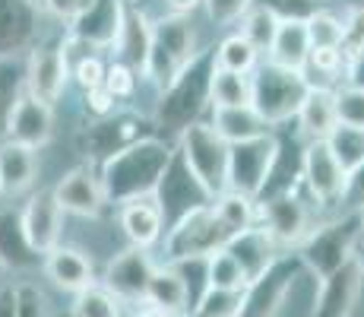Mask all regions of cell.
I'll return each instance as SVG.
<instances>
[{"label":"cell","mask_w":364,"mask_h":317,"mask_svg":"<svg viewBox=\"0 0 364 317\" xmlns=\"http://www.w3.org/2000/svg\"><path fill=\"white\" fill-rule=\"evenodd\" d=\"M174 162V146L159 137H139L102 162V187L108 207H121L133 197L159 194L168 168Z\"/></svg>","instance_id":"obj_1"},{"label":"cell","mask_w":364,"mask_h":317,"mask_svg":"<svg viewBox=\"0 0 364 317\" xmlns=\"http://www.w3.org/2000/svg\"><path fill=\"white\" fill-rule=\"evenodd\" d=\"M200 54H203V48L197 45V32H193L191 16L165 13L162 19L152 23L149 48H146V61H143L139 73H143L159 93H165Z\"/></svg>","instance_id":"obj_2"},{"label":"cell","mask_w":364,"mask_h":317,"mask_svg":"<svg viewBox=\"0 0 364 317\" xmlns=\"http://www.w3.org/2000/svg\"><path fill=\"white\" fill-rule=\"evenodd\" d=\"M184 162L191 181L200 187L206 200L215 194L228 190V156L232 146L213 130L209 121H193L178 133V150H174Z\"/></svg>","instance_id":"obj_3"},{"label":"cell","mask_w":364,"mask_h":317,"mask_svg":"<svg viewBox=\"0 0 364 317\" xmlns=\"http://www.w3.org/2000/svg\"><path fill=\"white\" fill-rule=\"evenodd\" d=\"M307 89H311V83H307L304 70L279 67L272 61L257 63L250 73V105L269 127L291 121L304 102Z\"/></svg>","instance_id":"obj_4"},{"label":"cell","mask_w":364,"mask_h":317,"mask_svg":"<svg viewBox=\"0 0 364 317\" xmlns=\"http://www.w3.org/2000/svg\"><path fill=\"white\" fill-rule=\"evenodd\" d=\"M165 264H181V260H203L209 254L222 251L228 244V232L213 213V207L197 203V207L184 209L178 222L165 232Z\"/></svg>","instance_id":"obj_5"},{"label":"cell","mask_w":364,"mask_h":317,"mask_svg":"<svg viewBox=\"0 0 364 317\" xmlns=\"http://www.w3.org/2000/svg\"><path fill=\"white\" fill-rule=\"evenodd\" d=\"M361 232L355 213H346L342 219L326 222V225H314L307 232V238L298 244L295 257L301 260V266L314 273L317 279L333 276L336 270H342L346 264H352V251L358 244Z\"/></svg>","instance_id":"obj_6"},{"label":"cell","mask_w":364,"mask_h":317,"mask_svg":"<svg viewBox=\"0 0 364 317\" xmlns=\"http://www.w3.org/2000/svg\"><path fill=\"white\" fill-rule=\"evenodd\" d=\"M209 70H213V54L203 51L162 93V102H159V124L181 133L187 124L200 121L197 115L209 105Z\"/></svg>","instance_id":"obj_7"},{"label":"cell","mask_w":364,"mask_h":317,"mask_svg":"<svg viewBox=\"0 0 364 317\" xmlns=\"http://www.w3.org/2000/svg\"><path fill=\"white\" fill-rule=\"evenodd\" d=\"M257 225L272 238L279 251L298 248L314 229V209L307 200H301L295 190H282V194L269 197L263 207H257Z\"/></svg>","instance_id":"obj_8"},{"label":"cell","mask_w":364,"mask_h":317,"mask_svg":"<svg viewBox=\"0 0 364 317\" xmlns=\"http://www.w3.org/2000/svg\"><path fill=\"white\" fill-rule=\"evenodd\" d=\"M301 270V260L291 254H279L272 260V266L260 273L257 279H250L241 292V311L237 317H276L282 311L285 298H289L295 276Z\"/></svg>","instance_id":"obj_9"},{"label":"cell","mask_w":364,"mask_h":317,"mask_svg":"<svg viewBox=\"0 0 364 317\" xmlns=\"http://www.w3.org/2000/svg\"><path fill=\"white\" fill-rule=\"evenodd\" d=\"M276 159H279V140L272 137V130L257 140H247V143H235L232 156H228V187L257 200L269 185Z\"/></svg>","instance_id":"obj_10"},{"label":"cell","mask_w":364,"mask_h":317,"mask_svg":"<svg viewBox=\"0 0 364 317\" xmlns=\"http://www.w3.org/2000/svg\"><path fill=\"white\" fill-rule=\"evenodd\" d=\"M346 168L339 165V159L333 156V150L326 146V140H311L301 156V181H304L307 194H311L314 207L326 209L342 203L346 194Z\"/></svg>","instance_id":"obj_11"},{"label":"cell","mask_w":364,"mask_h":317,"mask_svg":"<svg viewBox=\"0 0 364 317\" xmlns=\"http://www.w3.org/2000/svg\"><path fill=\"white\" fill-rule=\"evenodd\" d=\"M26 76V93L35 95L38 102L54 105L67 89L70 80V54L67 41H48V45H35L29 51V63L23 70Z\"/></svg>","instance_id":"obj_12"},{"label":"cell","mask_w":364,"mask_h":317,"mask_svg":"<svg viewBox=\"0 0 364 317\" xmlns=\"http://www.w3.org/2000/svg\"><path fill=\"white\" fill-rule=\"evenodd\" d=\"M156 260L146 248H130L121 251L108 266H105L102 286L114 295L121 305H143L146 301V289H149V279L156 273Z\"/></svg>","instance_id":"obj_13"},{"label":"cell","mask_w":364,"mask_h":317,"mask_svg":"<svg viewBox=\"0 0 364 317\" xmlns=\"http://www.w3.org/2000/svg\"><path fill=\"white\" fill-rule=\"evenodd\" d=\"M124 0H92L86 13L70 23L67 45H82L86 51H114L117 32H121Z\"/></svg>","instance_id":"obj_14"},{"label":"cell","mask_w":364,"mask_h":317,"mask_svg":"<svg viewBox=\"0 0 364 317\" xmlns=\"http://www.w3.org/2000/svg\"><path fill=\"white\" fill-rule=\"evenodd\" d=\"M54 200L60 203V209L70 216H82V219H99L108 207L105 200V187L102 178L92 165H80V168H70L64 178L54 185Z\"/></svg>","instance_id":"obj_15"},{"label":"cell","mask_w":364,"mask_h":317,"mask_svg":"<svg viewBox=\"0 0 364 317\" xmlns=\"http://www.w3.org/2000/svg\"><path fill=\"white\" fill-rule=\"evenodd\" d=\"M4 133H6V140L32 146V150L45 146L54 133V105L38 102L29 93H19L4 121Z\"/></svg>","instance_id":"obj_16"},{"label":"cell","mask_w":364,"mask_h":317,"mask_svg":"<svg viewBox=\"0 0 364 317\" xmlns=\"http://www.w3.org/2000/svg\"><path fill=\"white\" fill-rule=\"evenodd\" d=\"M117 219H121V229L133 248L149 251L165 235V207L159 200V194L133 197V200L121 203L117 207Z\"/></svg>","instance_id":"obj_17"},{"label":"cell","mask_w":364,"mask_h":317,"mask_svg":"<svg viewBox=\"0 0 364 317\" xmlns=\"http://www.w3.org/2000/svg\"><path fill=\"white\" fill-rule=\"evenodd\" d=\"M19 216H23V229H26L32 248L38 254H48L51 248L60 244L67 213L60 209V203L54 200L51 190H35V194L29 197V203L19 209Z\"/></svg>","instance_id":"obj_18"},{"label":"cell","mask_w":364,"mask_h":317,"mask_svg":"<svg viewBox=\"0 0 364 317\" xmlns=\"http://www.w3.org/2000/svg\"><path fill=\"white\" fill-rule=\"evenodd\" d=\"M41 260H45V254L32 248L19 209L13 203L0 207V266L13 273H32L41 270Z\"/></svg>","instance_id":"obj_19"},{"label":"cell","mask_w":364,"mask_h":317,"mask_svg":"<svg viewBox=\"0 0 364 317\" xmlns=\"http://www.w3.org/2000/svg\"><path fill=\"white\" fill-rule=\"evenodd\" d=\"M41 273H45L60 292H70V295H76V292H82V289H89L92 283H99V279H95L92 260H89L80 248H67V244H58V248H51L45 254Z\"/></svg>","instance_id":"obj_20"},{"label":"cell","mask_w":364,"mask_h":317,"mask_svg":"<svg viewBox=\"0 0 364 317\" xmlns=\"http://www.w3.org/2000/svg\"><path fill=\"white\" fill-rule=\"evenodd\" d=\"M361 283L364 279L355 270V264H346L333 276L320 279V292L314 298L311 317H352L355 305H358V295H361Z\"/></svg>","instance_id":"obj_21"},{"label":"cell","mask_w":364,"mask_h":317,"mask_svg":"<svg viewBox=\"0 0 364 317\" xmlns=\"http://www.w3.org/2000/svg\"><path fill=\"white\" fill-rule=\"evenodd\" d=\"M139 121L133 115H105V118H95V124L86 127L82 140H86V156L89 159H99L105 162L108 156H114L117 150L130 146L133 140H139Z\"/></svg>","instance_id":"obj_22"},{"label":"cell","mask_w":364,"mask_h":317,"mask_svg":"<svg viewBox=\"0 0 364 317\" xmlns=\"http://www.w3.org/2000/svg\"><path fill=\"white\" fill-rule=\"evenodd\" d=\"M38 181V156L32 146L4 140L0 143V197L4 200H16V197L29 194L32 185Z\"/></svg>","instance_id":"obj_23"},{"label":"cell","mask_w":364,"mask_h":317,"mask_svg":"<svg viewBox=\"0 0 364 317\" xmlns=\"http://www.w3.org/2000/svg\"><path fill=\"white\" fill-rule=\"evenodd\" d=\"M38 29L35 0H0V58H16L32 45Z\"/></svg>","instance_id":"obj_24"},{"label":"cell","mask_w":364,"mask_h":317,"mask_svg":"<svg viewBox=\"0 0 364 317\" xmlns=\"http://www.w3.org/2000/svg\"><path fill=\"white\" fill-rule=\"evenodd\" d=\"M225 251L232 254L235 264L241 266V273H244V279H247V283H250V279H257L260 273L269 270L272 260L282 254L276 244H272V238L266 235L260 225H250V229L232 235V238H228V244H225Z\"/></svg>","instance_id":"obj_25"},{"label":"cell","mask_w":364,"mask_h":317,"mask_svg":"<svg viewBox=\"0 0 364 317\" xmlns=\"http://www.w3.org/2000/svg\"><path fill=\"white\" fill-rule=\"evenodd\" d=\"M146 301L162 311L174 314V317H187L193 305V295H191V286H187L184 273L178 270L174 264H159L156 273L149 279V289H146Z\"/></svg>","instance_id":"obj_26"},{"label":"cell","mask_w":364,"mask_h":317,"mask_svg":"<svg viewBox=\"0 0 364 317\" xmlns=\"http://www.w3.org/2000/svg\"><path fill=\"white\" fill-rule=\"evenodd\" d=\"M298 130L301 137L311 143V140H326L333 133V127L339 124L336 121V89H326V86H311L301 102L298 115Z\"/></svg>","instance_id":"obj_27"},{"label":"cell","mask_w":364,"mask_h":317,"mask_svg":"<svg viewBox=\"0 0 364 317\" xmlns=\"http://www.w3.org/2000/svg\"><path fill=\"white\" fill-rule=\"evenodd\" d=\"M149 32H152L149 16L133 0H124V16H121V32H117V41H114V54L124 63H130L133 70H143Z\"/></svg>","instance_id":"obj_28"},{"label":"cell","mask_w":364,"mask_h":317,"mask_svg":"<svg viewBox=\"0 0 364 317\" xmlns=\"http://www.w3.org/2000/svg\"><path fill=\"white\" fill-rule=\"evenodd\" d=\"M213 130L225 140L228 146L235 143H247V140H257L263 133H269L272 127L257 115L254 105H235V108H213V118H209Z\"/></svg>","instance_id":"obj_29"},{"label":"cell","mask_w":364,"mask_h":317,"mask_svg":"<svg viewBox=\"0 0 364 317\" xmlns=\"http://www.w3.org/2000/svg\"><path fill=\"white\" fill-rule=\"evenodd\" d=\"M311 54V41H307L304 19H279V29L272 35V45L266 51V61L279 63V67L304 70V61Z\"/></svg>","instance_id":"obj_30"},{"label":"cell","mask_w":364,"mask_h":317,"mask_svg":"<svg viewBox=\"0 0 364 317\" xmlns=\"http://www.w3.org/2000/svg\"><path fill=\"white\" fill-rule=\"evenodd\" d=\"M250 105V73H235L213 61L209 70V108H235Z\"/></svg>","instance_id":"obj_31"},{"label":"cell","mask_w":364,"mask_h":317,"mask_svg":"<svg viewBox=\"0 0 364 317\" xmlns=\"http://www.w3.org/2000/svg\"><path fill=\"white\" fill-rule=\"evenodd\" d=\"M209 207L219 216V222L225 225L228 235H237V232L257 225V200L241 194V190H232V187L222 190V194H215L213 200H209Z\"/></svg>","instance_id":"obj_32"},{"label":"cell","mask_w":364,"mask_h":317,"mask_svg":"<svg viewBox=\"0 0 364 317\" xmlns=\"http://www.w3.org/2000/svg\"><path fill=\"white\" fill-rule=\"evenodd\" d=\"M342 73H346V58L339 54V48H311L304 61V76L311 86L336 89Z\"/></svg>","instance_id":"obj_33"},{"label":"cell","mask_w":364,"mask_h":317,"mask_svg":"<svg viewBox=\"0 0 364 317\" xmlns=\"http://www.w3.org/2000/svg\"><path fill=\"white\" fill-rule=\"evenodd\" d=\"M213 61L225 70H235V73H254V67L260 63V51L241 32H232L219 41V48L213 51Z\"/></svg>","instance_id":"obj_34"},{"label":"cell","mask_w":364,"mask_h":317,"mask_svg":"<svg viewBox=\"0 0 364 317\" xmlns=\"http://www.w3.org/2000/svg\"><path fill=\"white\" fill-rule=\"evenodd\" d=\"M241 292L244 289H203L193 298L187 317H237L241 311Z\"/></svg>","instance_id":"obj_35"},{"label":"cell","mask_w":364,"mask_h":317,"mask_svg":"<svg viewBox=\"0 0 364 317\" xmlns=\"http://www.w3.org/2000/svg\"><path fill=\"white\" fill-rule=\"evenodd\" d=\"M326 146L339 159V165L346 168V175H352L358 165H364V130H358V127L336 124L333 133L326 137Z\"/></svg>","instance_id":"obj_36"},{"label":"cell","mask_w":364,"mask_h":317,"mask_svg":"<svg viewBox=\"0 0 364 317\" xmlns=\"http://www.w3.org/2000/svg\"><path fill=\"white\" fill-rule=\"evenodd\" d=\"M237 26H241L237 32H241L260 54H266L269 51V45H272V35H276V29H279V16L272 10H266L263 4H254L241 16V23Z\"/></svg>","instance_id":"obj_37"},{"label":"cell","mask_w":364,"mask_h":317,"mask_svg":"<svg viewBox=\"0 0 364 317\" xmlns=\"http://www.w3.org/2000/svg\"><path fill=\"white\" fill-rule=\"evenodd\" d=\"M73 317H121V301L102 283H92L73 295Z\"/></svg>","instance_id":"obj_38"},{"label":"cell","mask_w":364,"mask_h":317,"mask_svg":"<svg viewBox=\"0 0 364 317\" xmlns=\"http://www.w3.org/2000/svg\"><path fill=\"white\" fill-rule=\"evenodd\" d=\"M206 286L209 289H244L247 286L241 266L235 264V257L225 248L206 257Z\"/></svg>","instance_id":"obj_39"},{"label":"cell","mask_w":364,"mask_h":317,"mask_svg":"<svg viewBox=\"0 0 364 317\" xmlns=\"http://www.w3.org/2000/svg\"><path fill=\"white\" fill-rule=\"evenodd\" d=\"M304 29H307V41L311 48H339L342 41V16H336L333 10H317L304 19Z\"/></svg>","instance_id":"obj_40"},{"label":"cell","mask_w":364,"mask_h":317,"mask_svg":"<svg viewBox=\"0 0 364 317\" xmlns=\"http://www.w3.org/2000/svg\"><path fill=\"white\" fill-rule=\"evenodd\" d=\"M336 121L364 130V89L336 86Z\"/></svg>","instance_id":"obj_41"},{"label":"cell","mask_w":364,"mask_h":317,"mask_svg":"<svg viewBox=\"0 0 364 317\" xmlns=\"http://www.w3.org/2000/svg\"><path fill=\"white\" fill-rule=\"evenodd\" d=\"M136 73H139V70H133L130 63L114 61L111 67H105L102 86L108 89L114 102H124V98H133V93H136Z\"/></svg>","instance_id":"obj_42"},{"label":"cell","mask_w":364,"mask_h":317,"mask_svg":"<svg viewBox=\"0 0 364 317\" xmlns=\"http://www.w3.org/2000/svg\"><path fill=\"white\" fill-rule=\"evenodd\" d=\"M16 311H19V317H54L45 289L29 283V279L16 283Z\"/></svg>","instance_id":"obj_43"},{"label":"cell","mask_w":364,"mask_h":317,"mask_svg":"<svg viewBox=\"0 0 364 317\" xmlns=\"http://www.w3.org/2000/svg\"><path fill=\"white\" fill-rule=\"evenodd\" d=\"M257 0H203V10H206L209 23L219 26V29H228V26H237L241 16L254 6Z\"/></svg>","instance_id":"obj_44"},{"label":"cell","mask_w":364,"mask_h":317,"mask_svg":"<svg viewBox=\"0 0 364 317\" xmlns=\"http://www.w3.org/2000/svg\"><path fill=\"white\" fill-rule=\"evenodd\" d=\"M364 51V10L361 6H352L342 16V41H339V54L342 58H352V54Z\"/></svg>","instance_id":"obj_45"},{"label":"cell","mask_w":364,"mask_h":317,"mask_svg":"<svg viewBox=\"0 0 364 317\" xmlns=\"http://www.w3.org/2000/svg\"><path fill=\"white\" fill-rule=\"evenodd\" d=\"M266 10H272L279 19H307L311 13L323 10L326 0H257Z\"/></svg>","instance_id":"obj_46"},{"label":"cell","mask_w":364,"mask_h":317,"mask_svg":"<svg viewBox=\"0 0 364 317\" xmlns=\"http://www.w3.org/2000/svg\"><path fill=\"white\" fill-rule=\"evenodd\" d=\"M73 76L76 83L82 86V93L86 89H95V86H102V80H105V63L99 61V54H86V58H80L73 63Z\"/></svg>","instance_id":"obj_47"},{"label":"cell","mask_w":364,"mask_h":317,"mask_svg":"<svg viewBox=\"0 0 364 317\" xmlns=\"http://www.w3.org/2000/svg\"><path fill=\"white\" fill-rule=\"evenodd\" d=\"M342 203H346L348 213H355V209L364 207V165H358L346 178V194H342Z\"/></svg>","instance_id":"obj_48"},{"label":"cell","mask_w":364,"mask_h":317,"mask_svg":"<svg viewBox=\"0 0 364 317\" xmlns=\"http://www.w3.org/2000/svg\"><path fill=\"white\" fill-rule=\"evenodd\" d=\"M45 6L60 19V23H73L80 13L92 6V0H45Z\"/></svg>","instance_id":"obj_49"},{"label":"cell","mask_w":364,"mask_h":317,"mask_svg":"<svg viewBox=\"0 0 364 317\" xmlns=\"http://www.w3.org/2000/svg\"><path fill=\"white\" fill-rule=\"evenodd\" d=\"M114 98H111V93L105 86H95V89H86V108L92 111L95 118H105L114 111Z\"/></svg>","instance_id":"obj_50"},{"label":"cell","mask_w":364,"mask_h":317,"mask_svg":"<svg viewBox=\"0 0 364 317\" xmlns=\"http://www.w3.org/2000/svg\"><path fill=\"white\" fill-rule=\"evenodd\" d=\"M342 80H346V86L364 89V51L352 54V58L346 61V73H342Z\"/></svg>","instance_id":"obj_51"},{"label":"cell","mask_w":364,"mask_h":317,"mask_svg":"<svg viewBox=\"0 0 364 317\" xmlns=\"http://www.w3.org/2000/svg\"><path fill=\"white\" fill-rule=\"evenodd\" d=\"M0 317H19L16 311V286L0 283Z\"/></svg>","instance_id":"obj_52"},{"label":"cell","mask_w":364,"mask_h":317,"mask_svg":"<svg viewBox=\"0 0 364 317\" xmlns=\"http://www.w3.org/2000/svg\"><path fill=\"white\" fill-rule=\"evenodd\" d=\"M168 6H171V13H181V16H187V13L200 10L203 0H165Z\"/></svg>","instance_id":"obj_53"},{"label":"cell","mask_w":364,"mask_h":317,"mask_svg":"<svg viewBox=\"0 0 364 317\" xmlns=\"http://www.w3.org/2000/svg\"><path fill=\"white\" fill-rule=\"evenodd\" d=\"M133 317H174V314H168V311H162V308H156V305H149V301H143V305H139V311L133 314Z\"/></svg>","instance_id":"obj_54"},{"label":"cell","mask_w":364,"mask_h":317,"mask_svg":"<svg viewBox=\"0 0 364 317\" xmlns=\"http://www.w3.org/2000/svg\"><path fill=\"white\" fill-rule=\"evenodd\" d=\"M352 264H355V270L361 273V279H364V238H358V244H355V251H352Z\"/></svg>","instance_id":"obj_55"},{"label":"cell","mask_w":364,"mask_h":317,"mask_svg":"<svg viewBox=\"0 0 364 317\" xmlns=\"http://www.w3.org/2000/svg\"><path fill=\"white\" fill-rule=\"evenodd\" d=\"M355 219H358V232H361V238H364V207L355 209Z\"/></svg>","instance_id":"obj_56"},{"label":"cell","mask_w":364,"mask_h":317,"mask_svg":"<svg viewBox=\"0 0 364 317\" xmlns=\"http://www.w3.org/2000/svg\"><path fill=\"white\" fill-rule=\"evenodd\" d=\"M342 4H346V10H352V6H361L364 10V0H342Z\"/></svg>","instance_id":"obj_57"},{"label":"cell","mask_w":364,"mask_h":317,"mask_svg":"<svg viewBox=\"0 0 364 317\" xmlns=\"http://www.w3.org/2000/svg\"><path fill=\"white\" fill-rule=\"evenodd\" d=\"M4 276H6V270H4V266H0V283H4Z\"/></svg>","instance_id":"obj_58"},{"label":"cell","mask_w":364,"mask_h":317,"mask_svg":"<svg viewBox=\"0 0 364 317\" xmlns=\"http://www.w3.org/2000/svg\"><path fill=\"white\" fill-rule=\"evenodd\" d=\"M0 203H4V197H0Z\"/></svg>","instance_id":"obj_59"}]
</instances>
